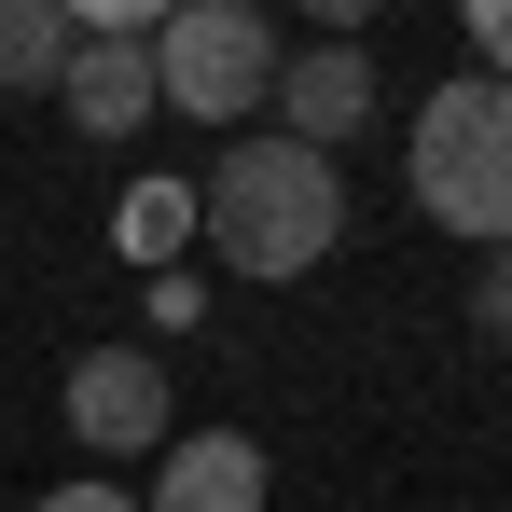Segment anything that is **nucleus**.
I'll list each match as a JSON object with an SVG mask.
<instances>
[{
  "instance_id": "nucleus-1",
  "label": "nucleus",
  "mask_w": 512,
  "mask_h": 512,
  "mask_svg": "<svg viewBox=\"0 0 512 512\" xmlns=\"http://www.w3.org/2000/svg\"><path fill=\"white\" fill-rule=\"evenodd\" d=\"M194 236L222 250V277L291 291L346 250V180H333V153H291L277 125H250V139H222V167L194 194Z\"/></svg>"
},
{
  "instance_id": "nucleus-2",
  "label": "nucleus",
  "mask_w": 512,
  "mask_h": 512,
  "mask_svg": "<svg viewBox=\"0 0 512 512\" xmlns=\"http://www.w3.org/2000/svg\"><path fill=\"white\" fill-rule=\"evenodd\" d=\"M402 180H416V208L443 222V236L512 250V84H485V70L429 84L416 97V139H402Z\"/></svg>"
},
{
  "instance_id": "nucleus-3",
  "label": "nucleus",
  "mask_w": 512,
  "mask_h": 512,
  "mask_svg": "<svg viewBox=\"0 0 512 512\" xmlns=\"http://www.w3.org/2000/svg\"><path fill=\"white\" fill-rule=\"evenodd\" d=\"M263 97H277V28H263L250 0H180V14H153V111L250 139Z\"/></svg>"
},
{
  "instance_id": "nucleus-4",
  "label": "nucleus",
  "mask_w": 512,
  "mask_h": 512,
  "mask_svg": "<svg viewBox=\"0 0 512 512\" xmlns=\"http://www.w3.org/2000/svg\"><path fill=\"white\" fill-rule=\"evenodd\" d=\"M56 416H70L84 457H167L180 443V402H167V360L153 346H84L70 388H56Z\"/></svg>"
},
{
  "instance_id": "nucleus-5",
  "label": "nucleus",
  "mask_w": 512,
  "mask_h": 512,
  "mask_svg": "<svg viewBox=\"0 0 512 512\" xmlns=\"http://www.w3.org/2000/svg\"><path fill=\"white\" fill-rule=\"evenodd\" d=\"M263 111H291L277 139L291 153H346L360 125H374V56L360 42H305V56H277V97Z\"/></svg>"
},
{
  "instance_id": "nucleus-6",
  "label": "nucleus",
  "mask_w": 512,
  "mask_h": 512,
  "mask_svg": "<svg viewBox=\"0 0 512 512\" xmlns=\"http://www.w3.org/2000/svg\"><path fill=\"white\" fill-rule=\"evenodd\" d=\"M56 97H70L84 139H139L153 125V28H84L70 70H56Z\"/></svg>"
},
{
  "instance_id": "nucleus-7",
  "label": "nucleus",
  "mask_w": 512,
  "mask_h": 512,
  "mask_svg": "<svg viewBox=\"0 0 512 512\" xmlns=\"http://www.w3.org/2000/svg\"><path fill=\"white\" fill-rule=\"evenodd\" d=\"M263 485L277 471H263L250 429H180L167 457H153V499L139 512H263Z\"/></svg>"
},
{
  "instance_id": "nucleus-8",
  "label": "nucleus",
  "mask_w": 512,
  "mask_h": 512,
  "mask_svg": "<svg viewBox=\"0 0 512 512\" xmlns=\"http://www.w3.org/2000/svg\"><path fill=\"white\" fill-rule=\"evenodd\" d=\"M70 42H84V14H70V0H0V84H14V97L56 84V70H70Z\"/></svg>"
},
{
  "instance_id": "nucleus-9",
  "label": "nucleus",
  "mask_w": 512,
  "mask_h": 512,
  "mask_svg": "<svg viewBox=\"0 0 512 512\" xmlns=\"http://www.w3.org/2000/svg\"><path fill=\"white\" fill-rule=\"evenodd\" d=\"M180 236H194V194H180V180H139V194H125V250H139V263H167Z\"/></svg>"
},
{
  "instance_id": "nucleus-10",
  "label": "nucleus",
  "mask_w": 512,
  "mask_h": 512,
  "mask_svg": "<svg viewBox=\"0 0 512 512\" xmlns=\"http://www.w3.org/2000/svg\"><path fill=\"white\" fill-rule=\"evenodd\" d=\"M471 333L512 360V250H485V263H471Z\"/></svg>"
},
{
  "instance_id": "nucleus-11",
  "label": "nucleus",
  "mask_w": 512,
  "mask_h": 512,
  "mask_svg": "<svg viewBox=\"0 0 512 512\" xmlns=\"http://www.w3.org/2000/svg\"><path fill=\"white\" fill-rule=\"evenodd\" d=\"M471 70L512 84V0H471Z\"/></svg>"
},
{
  "instance_id": "nucleus-12",
  "label": "nucleus",
  "mask_w": 512,
  "mask_h": 512,
  "mask_svg": "<svg viewBox=\"0 0 512 512\" xmlns=\"http://www.w3.org/2000/svg\"><path fill=\"white\" fill-rule=\"evenodd\" d=\"M28 512H139V499H125V485H97V471H84V485H42Z\"/></svg>"
}]
</instances>
